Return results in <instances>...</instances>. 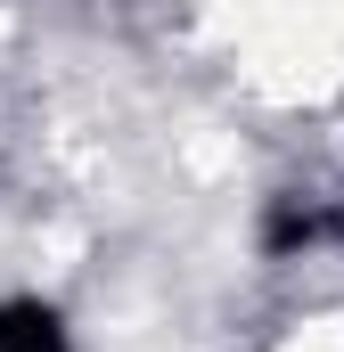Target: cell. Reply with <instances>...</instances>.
Instances as JSON below:
<instances>
[{
	"instance_id": "2",
	"label": "cell",
	"mask_w": 344,
	"mask_h": 352,
	"mask_svg": "<svg viewBox=\"0 0 344 352\" xmlns=\"http://www.w3.org/2000/svg\"><path fill=\"white\" fill-rule=\"evenodd\" d=\"M0 352H83V336H74V320H66L58 295L8 287L0 295Z\"/></svg>"
},
{
	"instance_id": "1",
	"label": "cell",
	"mask_w": 344,
	"mask_h": 352,
	"mask_svg": "<svg viewBox=\"0 0 344 352\" xmlns=\"http://www.w3.org/2000/svg\"><path fill=\"white\" fill-rule=\"evenodd\" d=\"M344 246V197H279L262 213V254H328Z\"/></svg>"
}]
</instances>
